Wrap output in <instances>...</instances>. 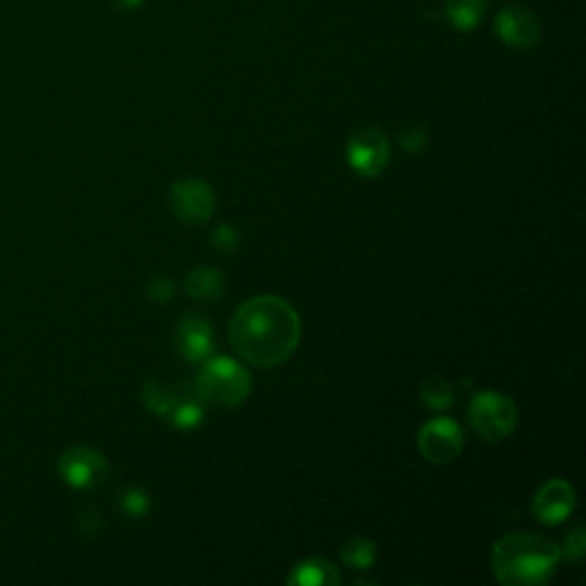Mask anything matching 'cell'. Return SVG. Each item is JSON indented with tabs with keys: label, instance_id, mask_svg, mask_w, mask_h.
Here are the masks:
<instances>
[{
	"label": "cell",
	"instance_id": "obj_18",
	"mask_svg": "<svg viewBox=\"0 0 586 586\" xmlns=\"http://www.w3.org/2000/svg\"><path fill=\"white\" fill-rule=\"evenodd\" d=\"M342 559L355 571H369L376 564V545L369 539H353L342 548Z\"/></svg>",
	"mask_w": 586,
	"mask_h": 586
},
{
	"label": "cell",
	"instance_id": "obj_23",
	"mask_svg": "<svg viewBox=\"0 0 586 586\" xmlns=\"http://www.w3.org/2000/svg\"><path fill=\"white\" fill-rule=\"evenodd\" d=\"M399 140L407 151H422L426 147V134L422 129H405Z\"/></svg>",
	"mask_w": 586,
	"mask_h": 586
},
{
	"label": "cell",
	"instance_id": "obj_10",
	"mask_svg": "<svg viewBox=\"0 0 586 586\" xmlns=\"http://www.w3.org/2000/svg\"><path fill=\"white\" fill-rule=\"evenodd\" d=\"M577 506L575 491L568 481L552 479L533 497V514L543 525L564 522Z\"/></svg>",
	"mask_w": 586,
	"mask_h": 586
},
{
	"label": "cell",
	"instance_id": "obj_6",
	"mask_svg": "<svg viewBox=\"0 0 586 586\" xmlns=\"http://www.w3.org/2000/svg\"><path fill=\"white\" fill-rule=\"evenodd\" d=\"M417 445L428 463L445 466L463 451V430L449 417L430 420L422 426Z\"/></svg>",
	"mask_w": 586,
	"mask_h": 586
},
{
	"label": "cell",
	"instance_id": "obj_22",
	"mask_svg": "<svg viewBox=\"0 0 586 586\" xmlns=\"http://www.w3.org/2000/svg\"><path fill=\"white\" fill-rule=\"evenodd\" d=\"M149 296L157 302H168L174 296V283L165 275H159L149 283Z\"/></svg>",
	"mask_w": 586,
	"mask_h": 586
},
{
	"label": "cell",
	"instance_id": "obj_15",
	"mask_svg": "<svg viewBox=\"0 0 586 586\" xmlns=\"http://www.w3.org/2000/svg\"><path fill=\"white\" fill-rule=\"evenodd\" d=\"M420 399L426 407H430V411H447V407H451V403L456 399V392H453L449 380H445L440 376H433V378H426L422 383Z\"/></svg>",
	"mask_w": 586,
	"mask_h": 586
},
{
	"label": "cell",
	"instance_id": "obj_7",
	"mask_svg": "<svg viewBox=\"0 0 586 586\" xmlns=\"http://www.w3.org/2000/svg\"><path fill=\"white\" fill-rule=\"evenodd\" d=\"M495 35L508 48L529 50L541 42V21L529 8L508 3L495 16Z\"/></svg>",
	"mask_w": 586,
	"mask_h": 586
},
{
	"label": "cell",
	"instance_id": "obj_1",
	"mask_svg": "<svg viewBox=\"0 0 586 586\" xmlns=\"http://www.w3.org/2000/svg\"><path fill=\"white\" fill-rule=\"evenodd\" d=\"M229 342L254 367L271 369L287 363L300 342V319L277 296H257L243 302L229 323Z\"/></svg>",
	"mask_w": 586,
	"mask_h": 586
},
{
	"label": "cell",
	"instance_id": "obj_11",
	"mask_svg": "<svg viewBox=\"0 0 586 586\" xmlns=\"http://www.w3.org/2000/svg\"><path fill=\"white\" fill-rule=\"evenodd\" d=\"M176 348L193 365L207 363L214 353V330L209 321L197 314L182 319L180 330H176Z\"/></svg>",
	"mask_w": 586,
	"mask_h": 586
},
{
	"label": "cell",
	"instance_id": "obj_2",
	"mask_svg": "<svg viewBox=\"0 0 586 586\" xmlns=\"http://www.w3.org/2000/svg\"><path fill=\"white\" fill-rule=\"evenodd\" d=\"M562 562V550L537 533H508L493 548V573L504 586H543Z\"/></svg>",
	"mask_w": 586,
	"mask_h": 586
},
{
	"label": "cell",
	"instance_id": "obj_4",
	"mask_svg": "<svg viewBox=\"0 0 586 586\" xmlns=\"http://www.w3.org/2000/svg\"><path fill=\"white\" fill-rule=\"evenodd\" d=\"M470 426L489 443L504 440L518 424L516 403L499 392H481L472 399L468 411Z\"/></svg>",
	"mask_w": 586,
	"mask_h": 586
},
{
	"label": "cell",
	"instance_id": "obj_14",
	"mask_svg": "<svg viewBox=\"0 0 586 586\" xmlns=\"http://www.w3.org/2000/svg\"><path fill=\"white\" fill-rule=\"evenodd\" d=\"M186 294L199 302H214L225 294V275L209 266H197L186 277Z\"/></svg>",
	"mask_w": 586,
	"mask_h": 586
},
{
	"label": "cell",
	"instance_id": "obj_16",
	"mask_svg": "<svg viewBox=\"0 0 586 586\" xmlns=\"http://www.w3.org/2000/svg\"><path fill=\"white\" fill-rule=\"evenodd\" d=\"M170 417H172V424L176 428L191 430V428L199 426L202 420H204V407H202V399L197 397V392H195V397H180V394H176V403L172 407Z\"/></svg>",
	"mask_w": 586,
	"mask_h": 586
},
{
	"label": "cell",
	"instance_id": "obj_13",
	"mask_svg": "<svg viewBox=\"0 0 586 586\" xmlns=\"http://www.w3.org/2000/svg\"><path fill=\"white\" fill-rule=\"evenodd\" d=\"M340 582H342V575L337 566L317 556L305 559V562H300L289 575V584H296V586H337Z\"/></svg>",
	"mask_w": 586,
	"mask_h": 586
},
{
	"label": "cell",
	"instance_id": "obj_25",
	"mask_svg": "<svg viewBox=\"0 0 586 586\" xmlns=\"http://www.w3.org/2000/svg\"><path fill=\"white\" fill-rule=\"evenodd\" d=\"M145 0H111V5L119 12H134L138 8H142Z\"/></svg>",
	"mask_w": 586,
	"mask_h": 586
},
{
	"label": "cell",
	"instance_id": "obj_19",
	"mask_svg": "<svg viewBox=\"0 0 586 586\" xmlns=\"http://www.w3.org/2000/svg\"><path fill=\"white\" fill-rule=\"evenodd\" d=\"M119 506L124 508V514L140 518L149 512V497L138 489H129L119 495Z\"/></svg>",
	"mask_w": 586,
	"mask_h": 586
},
{
	"label": "cell",
	"instance_id": "obj_5",
	"mask_svg": "<svg viewBox=\"0 0 586 586\" xmlns=\"http://www.w3.org/2000/svg\"><path fill=\"white\" fill-rule=\"evenodd\" d=\"M346 157L351 168L360 176H378L390 163V142L383 131L374 129H360L348 138Z\"/></svg>",
	"mask_w": 586,
	"mask_h": 586
},
{
	"label": "cell",
	"instance_id": "obj_24",
	"mask_svg": "<svg viewBox=\"0 0 586 586\" xmlns=\"http://www.w3.org/2000/svg\"><path fill=\"white\" fill-rule=\"evenodd\" d=\"M83 520H88V525H85V522L81 525V529H83L85 533H96V531L101 529V518H99L96 512H85V514H83Z\"/></svg>",
	"mask_w": 586,
	"mask_h": 586
},
{
	"label": "cell",
	"instance_id": "obj_9",
	"mask_svg": "<svg viewBox=\"0 0 586 586\" xmlns=\"http://www.w3.org/2000/svg\"><path fill=\"white\" fill-rule=\"evenodd\" d=\"M60 474L73 489L92 491L108 479L106 458L90 447H73L60 458Z\"/></svg>",
	"mask_w": 586,
	"mask_h": 586
},
{
	"label": "cell",
	"instance_id": "obj_8",
	"mask_svg": "<svg viewBox=\"0 0 586 586\" xmlns=\"http://www.w3.org/2000/svg\"><path fill=\"white\" fill-rule=\"evenodd\" d=\"M170 207L182 222L202 225V222H207L216 211V195L207 182L184 180L172 186Z\"/></svg>",
	"mask_w": 586,
	"mask_h": 586
},
{
	"label": "cell",
	"instance_id": "obj_12",
	"mask_svg": "<svg viewBox=\"0 0 586 586\" xmlns=\"http://www.w3.org/2000/svg\"><path fill=\"white\" fill-rule=\"evenodd\" d=\"M486 12L489 0H445V19L458 33L476 31Z\"/></svg>",
	"mask_w": 586,
	"mask_h": 586
},
{
	"label": "cell",
	"instance_id": "obj_21",
	"mask_svg": "<svg viewBox=\"0 0 586 586\" xmlns=\"http://www.w3.org/2000/svg\"><path fill=\"white\" fill-rule=\"evenodd\" d=\"M584 550H586V541H584V529L577 527L568 533L566 539V545H564V554L568 562H577V559L584 556Z\"/></svg>",
	"mask_w": 586,
	"mask_h": 586
},
{
	"label": "cell",
	"instance_id": "obj_3",
	"mask_svg": "<svg viewBox=\"0 0 586 586\" xmlns=\"http://www.w3.org/2000/svg\"><path fill=\"white\" fill-rule=\"evenodd\" d=\"M252 390L250 374L234 360L214 358L197 376V397L220 407H239Z\"/></svg>",
	"mask_w": 586,
	"mask_h": 586
},
{
	"label": "cell",
	"instance_id": "obj_20",
	"mask_svg": "<svg viewBox=\"0 0 586 586\" xmlns=\"http://www.w3.org/2000/svg\"><path fill=\"white\" fill-rule=\"evenodd\" d=\"M211 248L218 252H234L239 248V234L234 227L229 225H220L214 229L211 234Z\"/></svg>",
	"mask_w": 586,
	"mask_h": 586
},
{
	"label": "cell",
	"instance_id": "obj_17",
	"mask_svg": "<svg viewBox=\"0 0 586 586\" xmlns=\"http://www.w3.org/2000/svg\"><path fill=\"white\" fill-rule=\"evenodd\" d=\"M142 403L154 415L165 417V415L172 413V407L176 403V392H172L165 386L157 383V380H147L145 388H142Z\"/></svg>",
	"mask_w": 586,
	"mask_h": 586
}]
</instances>
